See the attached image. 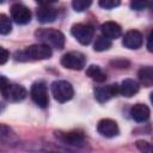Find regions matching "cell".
Returning <instances> with one entry per match:
<instances>
[{"label": "cell", "instance_id": "cell-10", "mask_svg": "<svg viewBox=\"0 0 153 153\" xmlns=\"http://www.w3.org/2000/svg\"><path fill=\"white\" fill-rule=\"evenodd\" d=\"M55 136L63 143L69 146H76L80 147L85 142V137L79 131H56Z\"/></svg>", "mask_w": 153, "mask_h": 153}, {"label": "cell", "instance_id": "cell-3", "mask_svg": "<svg viewBox=\"0 0 153 153\" xmlns=\"http://www.w3.org/2000/svg\"><path fill=\"white\" fill-rule=\"evenodd\" d=\"M51 93L59 103H66L74 96V90L71 82L66 80H56L51 84Z\"/></svg>", "mask_w": 153, "mask_h": 153}, {"label": "cell", "instance_id": "cell-27", "mask_svg": "<svg viewBox=\"0 0 153 153\" xmlns=\"http://www.w3.org/2000/svg\"><path fill=\"white\" fill-rule=\"evenodd\" d=\"M147 49H148V51L153 53V31L149 33V36L147 38Z\"/></svg>", "mask_w": 153, "mask_h": 153}, {"label": "cell", "instance_id": "cell-25", "mask_svg": "<svg viewBox=\"0 0 153 153\" xmlns=\"http://www.w3.org/2000/svg\"><path fill=\"white\" fill-rule=\"evenodd\" d=\"M10 57V53L5 49V48H0V65H4L6 61H7V59Z\"/></svg>", "mask_w": 153, "mask_h": 153}, {"label": "cell", "instance_id": "cell-28", "mask_svg": "<svg viewBox=\"0 0 153 153\" xmlns=\"http://www.w3.org/2000/svg\"><path fill=\"white\" fill-rule=\"evenodd\" d=\"M149 99H151V102H152V104H153V92L149 94Z\"/></svg>", "mask_w": 153, "mask_h": 153}, {"label": "cell", "instance_id": "cell-16", "mask_svg": "<svg viewBox=\"0 0 153 153\" xmlns=\"http://www.w3.org/2000/svg\"><path fill=\"white\" fill-rule=\"evenodd\" d=\"M140 86L139 82L134 79H124L120 85V94L124 97H131L137 93Z\"/></svg>", "mask_w": 153, "mask_h": 153}, {"label": "cell", "instance_id": "cell-9", "mask_svg": "<svg viewBox=\"0 0 153 153\" xmlns=\"http://www.w3.org/2000/svg\"><path fill=\"white\" fill-rule=\"evenodd\" d=\"M120 93V85L112 84L106 86H98L94 88V98L99 103H105L110 100L112 97L117 96Z\"/></svg>", "mask_w": 153, "mask_h": 153}, {"label": "cell", "instance_id": "cell-13", "mask_svg": "<svg viewBox=\"0 0 153 153\" xmlns=\"http://www.w3.org/2000/svg\"><path fill=\"white\" fill-rule=\"evenodd\" d=\"M122 44L128 49H137L142 44V35L137 30H130L123 36Z\"/></svg>", "mask_w": 153, "mask_h": 153}, {"label": "cell", "instance_id": "cell-7", "mask_svg": "<svg viewBox=\"0 0 153 153\" xmlns=\"http://www.w3.org/2000/svg\"><path fill=\"white\" fill-rule=\"evenodd\" d=\"M1 93L2 97L8 102H20L26 97V90L22 85L11 82L1 88Z\"/></svg>", "mask_w": 153, "mask_h": 153}, {"label": "cell", "instance_id": "cell-22", "mask_svg": "<svg viewBox=\"0 0 153 153\" xmlns=\"http://www.w3.org/2000/svg\"><path fill=\"white\" fill-rule=\"evenodd\" d=\"M91 1L90 0H74L72 2V6L74 8V11L76 12H81V11H85L86 8H88L91 6Z\"/></svg>", "mask_w": 153, "mask_h": 153}, {"label": "cell", "instance_id": "cell-11", "mask_svg": "<svg viewBox=\"0 0 153 153\" xmlns=\"http://www.w3.org/2000/svg\"><path fill=\"white\" fill-rule=\"evenodd\" d=\"M97 130L102 136H105V137H114V136H117L120 133L117 123L110 118L100 120L97 124Z\"/></svg>", "mask_w": 153, "mask_h": 153}, {"label": "cell", "instance_id": "cell-26", "mask_svg": "<svg viewBox=\"0 0 153 153\" xmlns=\"http://www.w3.org/2000/svg\"><path fill=\"white\" fill-rule=\"evenodd\" d=\"M111 65H114L117 68H127L129 63L128 61H124V60H117V61H111Z\"/></svg>", "mask_w": 153, "mask_h": 153}, {"label": "cell", "instance_id": "cell-24", "mask_svg": "<svg viewBox=\"0 0 153 153\" xmlns=\"http://www.w3.org/2000/svg\"><path fill=\"white\" fill-rule=\"evenodd\" d=\"M148 6H151V2H148V1H131L130 2V7L134 10H137V11L143 10Z\"/></svg>", "mask_w": 153, "mask_h": 153}, {"label": "cell", "instance_id": "cell-17", "mask_svg": "<svg viewBox=\"0 0 153 153\" xmlns=\"http://www.w3.org/2000/svg\"><path fill=\"white\" fill-rule=\"evenodd\" d=\"M137 76H139V81L142 86H145V87L153 86V67H151V66L141 67L139 69Z\"/></svg>", "mask_w": 153, "mask_h": 153}, {"label": "cell", "instance_id": "cell-12", "mask_svg": "<svg viewBox=\"0 0 153 153\" xmlns=\"http://www.w3.org/2000/svg\"><path fill=\"white\" fill-rule=\"evenodd\" d=\"M36 16H37L38 22H41L42 24L53 23L57 17V10L48 4H44L37 10Z\"/></svg>", "mask_w": 153, "mask_h": 153}, {"label": "cell", "instance_id": "cell-6", "mask_svg": "<svg viewBox=\"0 0 153 153\" xmlns=\"http://www.w3.org/2000/svg\"><path fill=\"white\" fill-rule=\"evenodd\" d=\"M30 94L32 100L39 106V108H47L48 103H49V98H48V88L44 81H37L35 84H32L31 90H30Z\"/></svg>", "mask_w": 153, "mask_h": 153}, {"label": "cell", "instance_id": "cell-2", "mask_svg": "<svg viewBox=\"0 0 153 153\" xmlns=\"http://www.w3.org/2000/svg\"><path fill=\"white\" fill-rule=\"evenodd\" d=\"M35 36L37 39L42 42V44L61 49L65 45V36L61 31L55 30V29H38L35 32Z\"/></svg>", "mask_w": 153, "mask_h": 153}, {"label": "cell", "instance_id": "cell-21", "mask_svg": "<svg viewBox=\"0 0 153 153\" xmlns=\"http://www.w3.org/2000/svg\"><path fill=\"white\" fill-rule=\"evenodd\" d=\"M136 148L141 152V153H153V143L145 141V140H137L135 142Z\"/></svg>", "mask_w": 153, "mask_h": 153}, {"label": "cell", "instance_id": "cell-19", "mask_svg": "<svg viewBox=\"0 0 153 153\" xmlns=\"http://www.w3.org/2000/svg\"><path fill=\"white\" fill-rule=\"evenodd\" d=\"M94 50L96 51H104V50H108L110 47H111V41L108 39L106 37L104 36H98L96 42H94V45H93Z\"/></svg>", "mask_w": 153, "mask_h": 153}, {"label": "cell", "instance_id": "cell-4", "mask_svg": "<svg viewBox=\"0 0 153 153\" xmlns=\"http://www.w3.org/2000/svg\"><path fill=\"white\" fill-rule=\"evenodd\" d=\"M85 63L86 57L80 51H69L61 57V65L68 69L80 71L85 67Z\"/></svg>", "mask_w": 153, "mask_h": 153}, {"label": "cell", "instance_id": "cell-15", "mask_svg": "<svg viewBox=\"0 0 153 153\" xmlns=\"http://www.w3.org/2000/svg\"><path fill=\"white\" fill-rule=\"evenodd\" d=\"M100 30H102L103 36L106 37L110 41L111 39H116L122 35L121 26L115 22H105L104 24H102Z\"/></svg>", "mask_w": 153, "mask_h": 153}, {"label": "cell", "instance_id": "cell-1", "mask_svg": "<svg viewBox=\"0 0 153 153\" xmlns=\"http://www.w3.org/2000/svg\"><path fill=\"white\" fill-rule=\"evenodd\" d=\"M51 48L45 44H32L30 47H26L25 49L20 51H16L14 59L16 61L26 62V61H38V60H45L51 56Z\"/></svg>", "mask_w": 153, "mask_h": 153}, {"label": "cell", "instance_id": "cell-14", "mask_svg": "<svg viewBox=\"0 0 153 153\" xmlns=\"http://www.w3.org/2000/svg\"><path fill=\"white\" fill-rule=\"evenodd\" d=\"M149 115H151V111L148 109V106L146 104H141V103H137L135 105L131 106L130 109V116L131 118L135 121V122H146L148 118H149Z\"/></svg>", "mask_w": 153, "mask_h": 153}, {"label": "cell", "instance_id": "cell-8", "mask_svg": "<svg viewBox=\"0 0 153 153\" xmlns=\"http://www.w3.org/2000/svg\"><path fill=\"white\" fill-rule=\"evenodd\" d=\"M31 11L23 4H13L11 6V17L12 19L20 25L27 24L31 20Z\"/></svg>", "mask_w": 153, "mask_h": 153}, {"label": "cell", "instance_id": "cell-20", "mask_svg": "<svg viewBox=\"0 0 153 153\" xmlns=\"http://www.w3.org/2000/svg\"><path fill=\"white\" fill-rule=\"evenodd\" d=\"M12 30V25L10 19L5 14H0V33L1 35H7Z\"/></svg>", "mask_w": 153, "mask_h": 153}, {"label": "cell", "instance_id": "cell-23", "mask_svg": "<svg viewBox=\"0 0 153 153\" xmlns=\"http://www.w3.org/2000/svg\"><path fill=\"white\" fill-rule=\"evenodd\" d=\"M118 5H120V1L118 0H102V1H99V6H102L105 10L115 8Z\"/></svg>", "mask_w": 153, "mask_h": 153}, {"label": "cell", "instance_id": "cell-18", "mask_svg": "<svg viewBox=\"0 0 153 153\" xmlns=\"http://www.w3.org/2000/svg\"><path fill=\"white\" fill-rule=\"evenodd\" d=\"M86 74H87V76H90L92 80H94L97 82H103L106 80V74L102 71V68L99 66H96V65H91L86 69Z\"/></svg>", "mask_w": 153, "mask_h": 153}, {"label": "cell", "instance_id": "cell-5", "mask_svg": "<svg viewBox=\"0 0 153 153\" xmlns=\"http://www.w3.org/2000/svg\"><path fill=\"white\" fill-rule=\"evenodd\" d=\"M71 33L79 43L87 45L93 38V27L88 24H74L71 29Z\"/></svg>", "mask_w": 153, "mask_h": 153}]
</instances>
